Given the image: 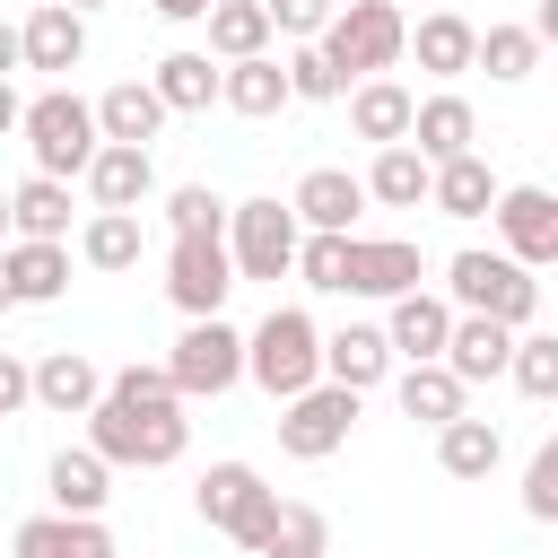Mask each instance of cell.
Masks as SVG:
<instances>
[{
	"instance_id": "41",
	"label": "cell",
	"mask_w": 558,
	"mask_h": 558,
	"mask_svg": "<svg viewBox=\"0 0 558 558\" xmlns=\"http://www.w3.org/2000/svg\"><path fill=\"white\" fill-rule=\"evenodd\" d=\"M166 227L174 235H227V201L209 183H183V192H166Z\"/></svg>"
},
{
	"instance_id": "2",
	"label": "cell",
	"mask_w": 558,
	"mask_h": 558,
	"mask_svg": "<svg viewBox=\"0 0 558 558\" xmlns=\"http://www.w3.org/2000/svg\"><path fill=\"white\" fill-rule=\"evenodd\" d=\"M244 375H253L270 401L323 384V331H314V314H305V305H270V314L244 331Z\"/></svg>"
},
{
	"instance_id": "42",
	"label": "cell",
	"mask_w": 558,
	"mask_h": 558,
	"mask_svg": "<svg viewBox=\"0 0 558 558\" xmlns=\"http://www.w3.org/2000/svg\"><path fill=\"white\" fill-rule=\"evenodd\" d=\"M331 9H340V0H262L270 35H296V44H314V35L331 26Z\"/></svg>"
},
{
	"instance_id": "40",
	"label": "cell",
	"mask_w": 558,
	"mask_h": 558,
	"mask_svg": "<svg viewBox=\"0 0 558 558\" xmlns=\"http://www.w3.org/2000/svg\"><path fill=\"white\" fill-rule=\"evenodd\" d=\"M279 70H288V96H296V105H331V96L349 87V78H340V70L323 61V44H296V52L279 61Z\"/></svg>"
},
{
	"instance_id": "39",
	"label": "cell",
	"mask_w": 558,
	"mask_h": 558,
	"mask_svg": "<svg viewBox=\"0 0 558 558\" xmlns=\"http://www.w3.org/2000/svg\"><path fill=\"white\" fill-rule=\"evenodd\" d=\"M506 375H514V392H523V401H558V340H549V331H514Z\"/></svg>"
},
{
	"instance_id": "52",
	"label": "cell",
	"mask_w": 558,
	"mask_h": 558,
	"mask_svg": "<svg viewBox=\"0 0 558 558\" xmlns=\"http://www.w3.org/2000/svg\"><path fill=\"white\" fill-rule=\"evenodd\" d=\"M427 9H453V0H427Z\"/></svg>"
},
{
	"instance_id": "25",
	"label": "cell",
	"mask_w": 558,
	"mask_h": 558,
	"mask_svg": "<svg viewBox=\"0 0 558 558\" xmlns=\"http://www.w3.org/2000/svg\"><path fill=\"white\" fill-rule=\"evenodd\" d=\"M17 558H113V532L96 514H26Z\"/></svg>"
},
{
	"instance_id": "37",
	"label": "cell",
	"mask_w": 558,
	"mask_h": 558,
	"mask_svg": "<svg viewBox=\"0 0 558 558\" xmlns=\"http://www.w3.org/2000/svg\"><path fill=\"white\" fill-rule=\"evenodd\" d=\"M331 549V523H323V506H296V497H279V514H270V532H262V549L253 558H323Z\"/></svg>"
},
{
	"instance_id": "23",
	"label": "cell",
	"mask_w": 558,
	"mask_h": 558,
	"mask_svg": "<svg viewBox=\"0 0 558 558\" xmlns=\"http://www.w3.org/2000/svg\"><path fill=\"white\" fill-rule=\"evenodd\" d=\"M480 140V113H471V96H427V105H410V148L427 157V166H445V157H462Z\"/></svg>"
},
{
	"instance_id": "26",
	"label": "cell",
	"mask_w": 558,
	"mask_h": 558,
	"mask_svg": "<svg viewBox=\"0 0 558 558\" xmlns=\"http://www.w3.org/2000/svg\"><path fill=\"white\" fill-rule=\"evenodd\" d=\"M488 201H497V174H488L480 148L427 166V209H445V218H488Z\"/></svg>"
},
{
	"instance_id": "47",
	"label": "cell",
	"mask_w": 558,
	"mask_h": 558,
	"mask_svg": "<svg viewBox=\"0 0 558 558\" xmlns=\"http://www.w3.org/2000/svg\"><path fill=\"white\" fill-rule=\"evenodd\" d=\"M17 105H26V96H17V87H9V78H0V140H9V131H17Z\"/></svg>"
},
{
	"instance_id": "30",
	"label": "cell",
	"mask_w": 558,
	"mask_h": 558,
	"mask_svg": "<svg viewBox=\"0 0 558 558\" xmlns=\"http://www.w3.org/2000/svg\"><path fill=\"white\" fill-rule=\"evenodd\" d=\"M157 131H166V105H157L148 78H122V87L96 96V140H131V148H148Z\"/></svg>"
},
{
	"instance_id": "10",
	"label": "cell",
	"mask_w": 558,
	"mask_h": 558,
	"mask_svg": "<svg viewBox=\"0 0 558 558\" xmlns=\"http://www.w3.org/2000/svg\"><path fill=\"white\" fill-rule=\"evenodd\" d=\"M166 296H174V314H183V323L218 314V305L235 296L227 235H174V244H166Z\"/></svg>"
},
{
	"instance_id": "20",
	"label": "cell",
	"mask_w": 558,
	"mask_h": 558,
	"mask_svg": "<svg viewBox=\"0 0 558 558\" xmlns=\"http://www.w3.org/2000/svg\"><path fill=\"white\" fill-rule=\"evenodd\" d=\"M471 44H480V26H471L462 9H427V17L401 35V52H418L427 78H462V70H471Z\"/></svg>"
},
{
	"instance_id": "27",
	"label": "cell",
	"mask_w": 558,
	"mask_h": 558,
	"mask_svg": "<svg viewBox=\"0 0 558 558\" xmlns=\"http://www.w3.org/2000/svg\"><path fill=\"white\" fill-rule=\"evenodd\" d=\"M0 262H9V296H17V305H52V296H70V244L17 235Z\"/></svg>"
},
{
	"instance_id": "12",
	"label": "cell",
	"mask_w": 558,
	"mask_h": 558,
	"mask_svg": "<svg viewBox=\"0 0 558 558\" xmlns=\"http://www.w3.org/2000/svg\"><path fill=\"white\" fill-rule=\"evenodd\" d=\"M288 209H296V227H314V235H349L357 209H366V183H357L349 166H305V183L288 192Z\"/></svg>"
},
{
	"instance_id": "17",
	"label": "cell",
	"mask_w": 558,
	"mask_h": 558,
	"mask_svg": "<svg viewBox=\"0 0 558 558\" xmlns=\"http://www.w3.org/2000/svg\"><path fill=\"white\" fill-rule=\"evenodd\" d=\"M26 392H35V410H52V418H87V401L105 392V375H96V357H78V349H44V357L26 366Z\"/></svg>"
},
{
	"instance_id": "6",
	"label": "cell",
	"mask_w": 558,
	"mask_h": 558,
	"mask_svg": "<svg viewBox=\"0 0 558 558\" xmlns=\"http://www.w3.org/2000/svg\"><path fill=\"white\" fill-rule=\"evenodd\" d=\"M166 384H174V401H218V392H235V384H244V331H235L227 314L183 323V340L166 349Z\"/></svg>"
},
{
	"instance_id": "8",
	"label": "cell",
	"mask_w": 558,
	"mask_h": 558,
	"mask_svg": "<svg viewBox=\"0 0 558 558\" xmlns=\"http://www.w3.org/2000/svg\"><path fill=\"white\" fill-rule=\"evenodd\" d=\"M296 209L288 201H235L227 209V262H235V288L244 279H288V262H296Z\"/></svg>"
},
{
	"instance_id": "11",
	"label": "cell",
	"mask_w": 558,
	"mask_h": 558,
	"mask_svg": "<svg viewBox=\"0 0 558 558\" xmlns=\"http://www.w3.org/2000/svg\"><path fill=\"white\" fill-rule=\"evenodd\" d=\"M488 218H497V235H506V253L523 270H549L558 262V192L549 183H497Z\"/></svg>"
},
{
	"instance_id": "16",
	"label": "cell",
	"mask_w": 558,
	"mask_h": 558,
	"mask_svg": "<svg viewBox=\"0 0 558 558\" xmlns=\"http://www.w3.org/2000/svg\"><path fill=\"white\" fill-rule=\"evenodd\" d=\"M148 192H157V157L131 148V140H96V157H87V201H96V209H140Z\"/></svg>"
},
{
	"instance_id": "48",
	"label": "cell",
	"mask_w": 558,
	"mask_h": 558,
	"mask_svg": "<svg viewBox=\"0 0 558 558\" xmlns=\"http://www.w3.org/2000/svg\"><path fill=\"white\" fill-rule=\"evenodd\" d=\"M9 70H17V26L0 17V78H9Z\"/></svg>"
},
{
	"instance_id": "32",
	"label": "cell",
	"mask_w": 558,
	"mask_h": 558,
	"mask_svg": "<svg viewBox=\"0 0 558 558\" xmlns=\"http://www.w3.org/2000/svg\"><path fill=\"white\" fill-rule=\"evenodd\" d=\"M148 87H157L166 113H209V105H218V61H209V52H166V61L148 70Z\"/></svg>"
},
{
	"instance_id": "33",
	"label": "cell",
	"mask_w": 558,
	"mask_h": 558,
	"mask_svg": "<svg viewBox=\"0 0 558 558\" xmlns=\"http://www.w3.org/2000/svg\"><path fill=\"white\" fill-rule=\"evenodd\" d=\"M209 61H253V52H270V17H262V0H209Z\"/></svg>"
},
{
	"instance_id": "19",
	"label": "cell",
	"mask_w": 558,
	"mask_h": 558,
	"mask_svg": "<svg viewBox=\"0 0 558 558\" xmlns=\"http://www.w3.org/2000/svg\"><path fill=\"white\" fill-rule=\"evenodd\" d=\"M44 488H52V514H105L113 462H105L96 445H61V453L44 462Z\"/></svg>"
},
{
	"instance_id": "51",
	"label": "cell",
	"mask_w": 558,
	"mask_h": 558,
	"mask_svg": "<svg viewBox=\"0 0 558 558\" xmlns=\"http://www.w3.org/2000/svg\"><path fill=\"white\" fill-rule=\"evenodd\" d=\"M0 235H9V192H0Z\"/></svg>"
},
{
	"instance_id": "46",
	"label": "cell",
	"mask_w": 558,
	"mask_h": 558,
	"mask_svg": "<svg viewBox=\"0 0 558 558\" xmlns=\"http://www.w3.org/2000/svg\"><path fill=\"white\" fill-rule=\"evenodd\" d=\"M157 17H174V26H192V17H209V0H148Z\"/></svg>"
},
{
	"instance_id": "43",
	"label": "cell",
	"mask_w": 558,
	"mask_h": 558,
	"mask_svg": "<svg viewBox=\"0 0 558 558\" xmlns=\"http://www.w3.org/2000/svg\"><path fill=\"white\" fill-rule=\"evenodd\" d=\"M523 514H532V523H558V445L532 453V471H523Z\"/></svg>"
},
{
	"instance_id": "9",
	"label": "cell",
	"mask_w": 558,
	"mask_h": 558,
	"mask_svg": "<svg viewBox=\"0 0 558 558\" xmlns=\"http://www.w3.org/2000/svg\"><path fill=\"white\" fill-rule=\"evenodd\" d=\"M349 427H357L349 384H305V392L279 401V453H296V462H331L349 445Z\"/></svg>"
},
{
	"instance_id": "13",
	"label": "cell",
	"mask_w": 558,
	"mask_h": 558,
	"mask_svg": "<svg viewBox=\"0 0 558 558\" xmlns=\"http://www.w3.org/2000/svg\"><path fill=\"white\" fill-rule=\"evenodd\" d=\"M418 279H427V262L410 235H349V296H401Z\"/></svg>"
},
{
	"instance_id": "21",
	"label": "cell",
	"mask_w": 558,
	"mask_h": 558,
	"mask_svg": "<svg viewBox=\"0 0 558 558\" xmlns=\"http://www.w3.org/2000/svg\"><path fill=\"white\" fill-rule=\"evenodd\" d=\"M218 105L244 113V122H270V113L296 105V96H288V70H279L270 52H253V61H218Z\"/></svg>"
},
{
	"instance_id": "15",
	"label": "cell",
	"mask_w": 558,
	"mask_h": 558,
	"mask_svg": "<svg viewBox=\"0 0 558 558\" xmlns=\"http://www.w3.org/2000/svg\"><path fill=\"white\" fill-rule=\"evenodd\" d=\"M78 61H87V17L61 9V0L26 9V26H17V70H78Z\"/></svg>"
},
{
	"instance_id": "29",
	"label": "cell",
	"mask_w": 558,
	"mask_h": 558,
	"mask_svg": "<svg viewBox=\"0 0 558 558\" xmlns=\"http://www.w3.org/2000/svg\"><path fill=\"white\" fill-rule=\"evenodd\" d=\"M497 462H506L497 418H471V410H462V418H445V427H436V471H445V480H488Z\"/></svg>"
},
{
	"instance_id": "53",
	"label": "cell",
	"mask_w": 558,
	"mask_h": 558,
	"mask_svg": "<svg viewBox=\"0 0 558 558\" xmlns=\"http://www.w3.org/2000/svg\"><path fill=\"white\" fill-rule=\"evenodd\" d=\"M323 558H331V549H323Z\"/></svg>"
},
{
	"instance_id": "45",
	"label": "cell",
	"mask_w": 558,
	"mask_h": 558,
	"mask_svg": "<svg viewBox=\"0 0 558 558\" xmlns=\"http://www.w3.org/2000/svg\"><path fill=\"white\" fill-rule=\"evenodd\" d=\"M26 401H35V392H26V357H9V349H0V418H17Z\"/></svg>"
},
{
	"instance_id": "5",
	"label": "cell",
	"mask_w": 558,
	"mask_h": 558,
	"mask_svg": "<svg viewBox=\"0 0 558 558\" xmlns=\"http://www.w3.org/2000/svg\"><path fill=\"white\" fill-rule=\"evenodd\" d=\"M401 35H410V17H401L392 0H340L314 44H323V61H331L340 78H384V70L401 61Z\"/></svg>"
},
{
	"instance_id": "3",
	"label": "cell",
	"mask_w": 558,
	"mask_h": 558,
	"mask_svg": "<svg viewBox=\"0 0 558 558\" xmlns=\"http://www.w3.org/2000/svg\"><path fill=\"white\" fill-rule=\"evenodd\" d=\"M445 305H453V314H497V323L523 331V323L541 314V279H532L514 253H480V244H471V253L445 262Z\"/></svg>"
},
{
	"instance_id": "4",
	"label": "cell",
	"mask_w": 558,
	"mask_h": 558,
	"mask_svg": "<svg viewBox=\"0 0 558 558\" xmlns=\"http://www.w3.org/2000/svg\"><path fill=\"white\" fill-rule=\"evenodd\" d=\"M17 140L35 148V174H87V157H96V105L87 96H70V87H44V96H26L17 105Z\"/></svg>"
},
{
	"instance_id": "44",
	"label": "cell",
	"mask_w": 558,
	"mask_h": 558,
	"mask_svg": "<svg viewBox=\"0 0 558 558\" xmlns=\"http://www.w3.org/2000/svg\"><path fill=\"white\" fill-rule=\"evenodd\" d=\"M105 392H122V401H166L174 384H166V366H140V357H131L122 375H105Z\"/></svg>"
},
{
	"instance_id": "7",
	"label": "cell",
	"mask_w": 558,
	"mask_h": 558,
	"mask_svg": "<svg viewBox=\"0 0 558 558\" xmlns=\"http://www.w3.org/2000/svg\"><path fill=\"white\" fill-rule=\"evenodd\" d=\"M192 506H201V523L227 532L235 549H262V532H270V514H279V488H270L253 462H209L201 488H192Z\"/></svg>"
},
{
	"instance_id": "36",
	"label": "cell",
	"mask_w": 558,
	"mask_h": 558,
	"mask_svg": "<svg viewBox=\"0 0 558 558\" xmlns=\"http://www.w3.org/2000/svg\"><path fill=\"white\" fill-rule=\"evenodd\" d=\"M471 70H488L497 87H523V78L541 70V35H532V26H488V35L471 44Z\"/></svg>"
},
{
	"instance_id": "34",
	"label": "cell",
	"mask_w": 558,
	"mask_h": 558,
	"mask_svg": "<svg viewBox=\"0 0 558 558\" xmlns=\"http://www.w3.org/2000/svg\"><path fill=\"white\" fill-rule=\"evenodd\" d=\"M357 183H366V201H384V209H418V201H427V157H418L410 140H392V148H375V166H366Z\"/></svg>"
},
{
	"instance_id": "24",
	"label": "cell",
	"mask_w": 558,
	"mask_h": 558,
	"mask_svg": "<svg viewBox=\"0 0 558 558\" xmlns=\"http://www.w3.org/2000/svg\"><path fill=\"white\" fill-rule=\"evenodd\" d=\"M506 349H514V323H497V314H453V331H445V366L462 384L506 375Z\"/></svg>"
},
{
	"instance_id": "31",
	"label": "cell",
	"mask_w": 558,
	"mask_h": 558,
	"mask_svg": "<svg viewBox=\"0 0 558 558\" xmlns=\"http://www.w3.org/2000/svg\"><path fill=\"white\" fill-rule=\"evenodd\" d=\"M9 235L70 244V183H61V174H26V183L9 192Z\"/></svg>"
},
{
	"instance_id": "14",
	"label": "cell",
	"mask_w": 558,
	"mask_h": 558,
	"mask_svg": "<svg viewBox=\"0 0 558 558\" xmlns=\"http://www.w3.org/2000/svg\"><path fill=\"white\" fill-rule=\"evenodd\" d=\"M392 314H384V349L401 357V366H418V357H445V331H453V305L445 296H427V288H401V296H384Z\"/></svg>"
},
{
	"instance_id": "50",
	"label": "cell",
	"mask_w": 558,
	"mask_h": 558,
	"mask_svg": "<svg viewBox=\"0 0 558 558\" xmlns=\"http://www.w3.org/2000/svg\"><path fill=\"white\" fill-rule=\"evenodd\" d=\"M61 9H78V17H87V9H105V0H61Z\"/></svg>"
},
{
	"instance_id": "38",
	"label": "cell",
	"mask_w": 558,
	"mask_h": 558,
	"mask_svg": "<svg viewBox=\"0 0 558 558\" xmlns=\"http://www.w3.org/2000/svg\"><path fill=\"white\" fill-rule=\"evenodd\" d=\"M288 270H296V279H305L314 296H349V235H314V227H305V235H296V262H288Z\"/></svg>"
},
{
	"instance_id": "1",
	"label": "cell",
	"mask_w": 558,
	"mask_h": 558,
	"mask_svg": "<svg viewBox=\"0 0 558 558\" xmlns=\"http://www.w3.org/2000/svg\"><path fill=\"white\" fill-rule=\"evenodd\" d=\"M87 445H96L113 471H166V462H183L192 418H183V401H174V392H166V401L96 392V401H87Z\"/></svg>"
},
{
	"instance_id": "28",
	"label": "cell",
	"mask_w": 558,
	"mask_h": 558,
	"mask_svg": "<svg viewBox=\"0 0 558 558\" xmlns=\"http://www.w3.org/2000/svg\"><path fill=\"white\" fill-rule=\"evenodd\" d=\"M462 392H471V384H462L445 357H418V366H401V375H392V401H401L418 427H445V418H462Z\"/></svg>"
},
{
	"instance_id": "22",
	"label": "cell",
	"mask_w": 558,
	"mask_h": 558,
	"mask_svg": "<svg viewBox=\"0 0 558 558\" xmlns=\"http://www.w3.org/2000/svg\"><path fill=\"white\" fill-rule=\"evenodd\" d=\"M340 96H349V131H357V140H375V148L410 140V105H418V96H410L392 70H384V78H357V87H340Z\"/></svg>"
},
{
	"instance_id": "35",
	"label": "cell",
	"mask_w": 558,
	"mask_h": 558,
	"mask_svg": "<svg viewBox=\"0 0 558 558\" xmlns=\"http://www.w3.org/2000/svg\"><path fill=\"white\" fill-rule=\"evenodd\" d=\"M140 244H148V235H140V209H96V218L78 227V262H87V270H131Z\"/></svg>"
},
{
	"instance_id": "49",
	"label": "cell",
	"mask_w": 558,
	"mask_h": 558,
	"mask_svg": "<svg viewBox=\"0 0 558 558\" xmlns=\"http://www.w3.org/2000/svg\"><path fill=\"white\" fill-rule=\"evenodd\" d=\"M9 305H17V296H9V262H0V314H9Z\"/></svg>"
},
{
	"instance_id": "18",
	"label": "cell",
	"mask_w": 558,
	"mask_h": 558,
	"mask_svg": "<svg viewBox=\"0 0 558 558\" xmlns=\"http://www.w3.org/2000/svg\"><path fill=\"white\" fill-rule=\"evenodd\" d=\"M392 375V349H384V323H340L323 331V384H349V392H375Z\"/></svg>"
}]
</instances>
